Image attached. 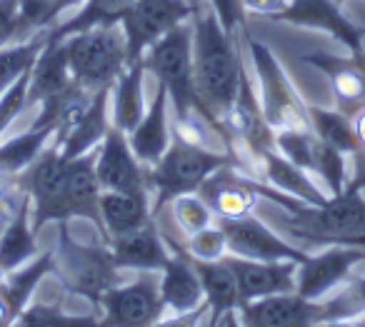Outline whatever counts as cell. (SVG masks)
I'll return each instance as SVG.
<instances>
[{
  "label": "cell",
  "mask_w": 365,
  "mask_h": 327,
  "mask_svg": "<svg viewBox=\"0 0 365 327\" xmlns=\"http://www.w3.org/2000/svg\"><path fill=\"white\" fill-rule=\"evenodd\" d=\"M245 172H250L258 180L273 185L275 190L285 192L290 197H298V200L308 202V205H325L330 195H325L323 190H318L313 180H310V172L298 167L295 162H290L288 157H283L275 150H265L245 167Z\"/></svg>",
  "instance_id": "cell-24"
},
{
  "label": "cell",
  "mask_w": 365,
  "mask_h": 327,
  "mask_svg": "<svg viewBox=\"0 0 365 327\" xmlns=\"http://www.w3.org/2000/svg\"><path fill=\"white\" fill-rule=\"evenodd\" d=\"M170 95L163 85H158L155 98H153L150 108L145 110L143 120L128 133V142H130L135 157L145 167H153L165 150L170 147L173 128H170Z\"/></svg>",
  "instance_id": "cell-25"
},
{
  "label": "cell",
  "mask_w": 365,
  "mask_h": 327,
  "mask_svg": "<svg viewBox=\"0 0 365 327\" xmlns=\"http://www.w3.org/2000/svg\"><path fill=\"white\" fill-rule=\"evenodd\" d=\"M83 3H86V0H56V6H53V26H56L68 11H78Z\"/></svg>",
  "instance_id": "cell-44"
},
{
  "label": "cell",
  "mask_w": 365,
  "mask_h": 327,
  "mask_svg": "<svg viewBox=\"0 0 365 327\" xmlns=\"http://www.w3.org/2000/svg\"><path fill=\"white\" fill-rule=\"evenodd\" d=\"M220 225L228 242V255L248 257V260H298L303 262L308 252L285 242L275 235L263 220L250 212L243 217H228V220H215Z\"/></svg>",
  "instance_id": "cell-15"
},
{
  "label": "cell",
  "mask_w": 365,
  "mask_h": 327,
  "mask_svg": "<svg viewBox=\"0 0 365 327\" xmlns=\"http://www.w3.org/2000/svg\"><path fill=\"white\" fill-rule=\"evenodd\" d=\"M56 130L58 128L51 123H33L21 135L0 140V182L18 180L56 137Z\"/></svg>",
  "instance_id": "cell-29"
},
{
  "label": "cell",
  "mask_w": 365,
  "mask_h": 327,
  "mask_svg": "<svg viewBox=\"0 0 365 327\" xmlns=\"http://www.w3.org/2000/svg\"><path fill=\"white\" fill-rule=\"evenodd\" d=\"M66 167L68 157L63 155L61 145L51 140L46 150L33 160V165L18 177L21 190L31 197V220L36 232H41L48 222L68 220Z\"/></svg>",
  "instance_id": "cell-8"
},
{
  "label": "cell",
  "mask_w": 365,
  "mask_h": 327,
  "mask_svg": "<svg viewBox=\"0 0 365 327\" xmlns=\"http://www.w3.org/2000/svg\"><path fill=\"white\" fill-rule=\"evenodd\" d=\"M193 262L200 275V282H203L205 305L213 312L210 322H213V325H225V322L238 325V317H228V315H235L238 307L243 305L238 280H235L230 265L225 260H215V262L193 260Z\"/></svg>",
  "instance_id": "cell-26"
},
{
  "label": "cell",
  "mask_w": 365,
  "mask_h": 327,
  "mask_svg": "<svg viewBox=\"0 0 365 327\" xmlns=\"http://www.w3.org/2000/svg\"><path fill=\"white\" fill-rule=\"evenodd\" d=\"M0 325H16V317H13L11 307L6 305L3 297H0Z\"/></svg>",
  "instance_id": "cell-46"
},
{
  "label": "cell",
  "mask_w": 365,
  "mask_h": 327,
  "mask_svg": "<svg viewBox=\"0 0 365 327\" xmlns=\"http://www.w3.org/2000/svg\"><path fill=\"white\" fill-rule=\"evenodd\" d=\"M103 325H158L165 320V305L160 297V270H140L130 282H120L101 300Z\"/></svg>",
  "instance_id": "cell-9"
},
{
  "label": "cell",
  "mask_w": 365,
  "mask_h": 327,
  "mask_svg": "<svg viewBox=\"0 0 365 327\" xmlns=\"http://www.w3.org/2000/svg\"><path fill=\"white\" fill-rule=\"evenodd\" d=\"M53 6H56V0H18V11H21V38H18V43L28 41L41 31H51Z\"/></svg>",
  "instance_id": "cell-38"
},
{
  "label": "cell",
  "mask_w": 365,
  "mask_h": 327,
  "mask_svg": "<svg viewBox=\"0 0 365 327\" xmlns=\"http://www.w3.org/2000/svg\"><path fill=\"white\" fill-rule=\"evenodd\" d=\"M145 66L140 61L128 63L125 71L118 76L110 88V123L123 133H130L145 115V98H143Z\"/></svg>",
  "instance_id": "cell-28"
},
{
  "label": "cell",
  "mask_w": 365,
  "mask_h": 327,
  "mask_svg": "<svg viewBox=\"0 0 365 327\" xmlns=\"http://www.w3.org/2000/svg\"><path fill=\"white\" fill-rule=\"evenodd\" d=\"M73 81L88 93L113 88L128 68V46L120 26H96L63 38Z\"/></svg>",
  "instance_id": "cell-5"
},
{
  "label": "cell",
  "mask_w": 365,
  "mask_h": 327,
  "mask_svg": "<svg viewBox=\"0 0 365 327\" xmlns=\"http://www.w3.org/2000/svg\"><path fill=\"white\" fill-rule=\"evenodd\" d=\"M135 0H86L71 18L58 21L56 26L48 31V38L53 41H63V38L73 36V33L88 31L96 26H115L120 18L133 8Z\"/></svg>",
  "instance_id": "cell-32"
},
{
  "label": "cell",
  "mask_w": 365,
  "mask_h": 327,
  "mask_svg": "<svg viewBox=\"0 0 365 327\" xmlns=\"http://www.w3.org/2000/svg\"><path fill=\"white\" fill-rule=\"evenodd\" d=\"M290 235L308 245H333L365 232V197L355 190L330 195L325 205H305L290 212Z\"/></svg>",
  "instance_id": "cell-7"
},
{
  "label": "cell",
  "mask_w": 365,
  "mask_h": 327,
  "mask_svg": "<svg viewBox=\"0 0 365 327\" xmlns=\"http://www.w3.org/2000/svg\"><path fill=\"white\" fill-rule=\"evenodd\" d=\"M148 170L150 167L143 165L133 152L130 142H128V133L110 128L103 142L98 145L96 155V172L103 190L135 192V195L153 197Z\"/></svg>",
  "instance_id": "cell-13"
},
{
  "label": "cell",
  "mask_w": 365,
  "mask_h": 327,
  "mask_svg": "<svg viewBox=\"0 0 365 327\" xmlns=\"http://www.w3.org/2000/svg\"><path fill=\"white\" fill-rule=\"evenodd\" d=\"M245 41H248V56L255 73V88H258L260 108H263V115L268 120V125L275 133L308 130L310 128L308 105L298 95L290 78L285 76L278 58L273 56V51L265 43L255 41L253 36H245Z\"/></svg>",
  "instance_id": "cell-6"
},
{
  "label": "cell",
  "mask_w": 365,
  "mask_h": 327,
  "mask_svg": "<svg viewBox=\"0 0 365 327\" xmlns=\"http://www.w3.org/2000/svg\"><path fill=\"white\" fill-rule=\"evenodd\" d=\"M96 155L98 147L91 152H83L78 157H68L66 167V210L68 220H91L103 237V220H101V195L103 187L98 182L96 172ZM106 240V237H103Z\"/></svg>",
  "instance_id": "cell-22"
},
{
  "label": "cell",
  "mask_w": 365,
  "mask_h": 327,
  "mask_svg": "<svg viewBox=\"0 0 365 327\" xmlns=\"http://www.w3.org/2000/svg\"><path fill=\"white\" fill-rule=\"evenodd\" d=\"M110 128V88H103L73 108L53 140L61 145L66 157H78L83 152L96 150Z\"/></svg>",
  "instance_id": "cell-14"
},
{
  "label": "cell",
  "mask_w": 365,
  "mask_h": 327,
  "mask_svg": "<svg viewBox=\"0 0 365 327\" xmlns=\"http://www.w3.org/2000/svg\"><path fill=\"white\" fill-rule=\"evenodd\" d=\"M365 262V247L358 245H325L323 252L305 255L298 262V287L295 292L305 300H325L338 292L345 282L353 280V272Z\"/></svg>",
  "instance_id": "cell-11"
},
{
  "label": "cell",
  "mask_w": 365,
  "mask_h": 327,
  "mask_svg": "<svg viewBox=\"0 0 365 327\" xmlns=\"http://www.w3.org/2000/svg\"><path fill=\"white\" fill-rule=\"evenodd\" d=\"M108 245H110L113 260L120 270H163L173 255L170 242L160 235L155 217L125 235L113 237Z\"/></svg>",
  "instance_id": "cell-23"
},
{
  "label": "cell",
  "mask_w": 365,
  "mask_h": 327,
  "mask_svg": "<svg viewBox=\"0 0 365 327\" xmlns=\"http://www.w3.org/2000/svg\"><path fill=\"white\" fill-rule=\"evenodd\" d=\"M290 0H243L245 16H258L265 21H273V16H278L280 11L288 8Z\"/></svg>",
  "instance_id": "cell-42"
},
{
  "label": "cell",
  "mask_w": 365,
  "mask_h": 327,
  "mask_svg": "<svg viewBox=\"0 0 365 327\" xmlns=\"http://www.w3.org/2000/svg\"><path fill=\"white\" fill-rule=\"evenodd\" d=\"M273 21L328 33L350 53L365 51V33L340 11L338 0H290L288 8L273 16Z\"/></svg>",
  "instance_id": "cell-16"
},
{
  "label": "cell",
  "mask_w": 365,
  "mask_h": 327,
  "mask_svg": "<svg viewBox=\"0 0 365 327\" xmlns=\"http://www.w3.org/2000/svg\"><path fill=\"white\" fill-rule=\"evenodd\" d=\"M308 115L310 128H313V133L320 140H325L328 145H333L335 150L345 152V155H353L355 150H360L353 118L345 115L343 110H338V108L335 110H323V108L308 105Z\"/></svg>",
  "instance_id": "cell-33"
},
{
  "label": "cell",
  "mask_w": 365,
  "mask_h": 327,
  "mask_svg": "<svg viewBox=\"0 0 365 327\" xmlns=\"http://www.w3.org/2000/svg\"><path fill=\"white\" fill-rule=\"evenodd\" d=\"M101 322V317L93 315H71L66 307L58 305H26V310L18 315L16 325H28V327H61V325H96Z\"/></svg>",
  "instance_id": "cell-36"
},
{
  "label": "cell",
  "mask_w": 365,
  "mask_h": 327,
  "mask_svg": "<svg viewBox=\"0 0 365 327\" xmlns=\"http://www.w3.org/2000/svg\"><path fill=\"white\" fill-rule=\"evenodd\" d=\"M193 71L195 88L205 108V120L225 145V120L238 98L245 63L238 51V33L220 26L213 11L195 6L193 13Z\"/></svg>",
  "instance_id": "cell-1"
},
{
  "label": "cell",
  "mask_w": 365,
  "mask_h": 327,
  "mask_svg": "<svg viewBox=\"0 0 365 327\" xmlns=\"http://www.w3.org/2000/svg\"><path fill=\"white\" fill-rule=\"evenodd\" d=\"M190 3H193V6H203V0H190Z\"/></svg>",
  "instance_id": "cell-48"
},
{
  "label": "cell",
  "mask_w": 365,
  "mask_h": 327,
  "mask_svg": "<svg viewBox=\"0 0 365 327\" xmlns=\"http://www.w3.org/2000/svg\"><path fill=\"white\" fill-rule=\"evenodd\" d=\"M101 220L103 237L110 242L113 237L125 235L135 227L153 220V197L135 195V192L103 190L101 195Z\"/></svg>",
  "instance_id": "cell-27"
},
{
  "label": "cell",
  "mask_w": 365,
  "mask_h": 327,
  "mask_svg": "<svg viewBox=\"0 0 365 327\" xmlns=\"http://www.w3.org/2000/svg\"><path fill=\"white\" fill-rule=\"evenodd\" d=\"M23 197H26V192L21 190L18 180L0 182V235H3V230L8 227L11 217L16 215V210H18V205H21Z\"/></svg>",
  "instance_id": "cell-41"
},
{
  "label": "cell",
  "mask_w": 365,
  "mask_h": 327,
  "mask_svg": "<svg viewBox=\"0 0 365 327\" xmlns=\"http://www.w3.org/2000/svg\"><path fill=\"white\" fill-rule=\"evenodd\" d=\"M182 252L188 257H193V260L215 262L228 255V242H225V235H223V230H220V225L213 222V225L205 227V230L185 237V250Z\"/></svg>",
  "instance_id": "cell-37"
},
{
  "label": "cell",
  "mask_w": 365,
  "mask_h": 327,
  "mask_svg": "<svg viewBox=\"0 0 365 327\" xmlns=\"http://www.w3.org/2000/svg\"><path fill=\"white\" fill-rule=\"evenodd\" d=\"M68 222H61V237L58 247L53 250V272H58L61 282L71 295L91 302L93 307H101L106 292L120 285V267L113 260V252L108 242L101 245H88L71 235Z\"/></svg>",
  "instance_id": "cell-4"
},
{
  "label": "cell",
  "mask_w": 365,
  "mask_h": 327,
  "mask_svg": "<svg viewBox=\"0 0 365 327\" xmlns=\"http://www.w3.org/2000/svg\"><path fill=\"white\" fill-rule=\"evenodd\" d=\"M3 275H6V272H3V270H0V282H3Z\"/></svg>",
  "instance_id": "cell-49"
},
{
  "label": "cell",
  "mask_w": 365,
  "mask_h": 327,
  "mask_svg": "<svg viewBox=\"0 0 365 327\" xmlns=\"http://www.w3.org/2000/svg\"><path fill=\"white\" fill-rule=\"evenodd\" d=\"M223 260L238 280L243 302L295 292L298 287V260H248L238 255H225Z\"/></svg>",
  "instance_id": "cell-19"
},
{
  "label": "cell",
  "mask_w": 365,
  "mask_h": 327,
  "mask_svg": "<svg viewBox=\"0 0 365 327\" xmlns=\"http://www.w3.org/2000/svg\"><path fill=\"white\" fill-rule=\"evenodd\" d=\"M340 245H358V247H365V232H363V235L348 237V240H343Z\"/></svg>",
  "instance_id": "cell-47"
},
{
  "label": "cell",
  "mask_w": 365,
  "mask_h": 327,
  "mask_svg": "<svg viewBox=\"0 0 365 327\" xmlns=\"http://www.w3.org/2000/svg\"><path fill=\"white\" fill-rule=\"evenodd\" d=\"M170 215L175 227L180 230V235L190 237L195 232L205 230L215 222L213 210L208 207V202L198 195V192H185V195H178L173 197L170 202Z\"/></svg>",
  "instance_id": "cell-35"
},
{
  "label": "cell",
  "mask_w": 365,
  "mask_h": 327,
  "mask_svg": "<svg viewBox=\"0 0 365 327\" xmlns=\"http://www.w3.org/2000/svg\"><path fill=\"white\" fill-rule=\"evenodd\" d=\"M235 162L228 150H213L208 145H198L178 133H173L170 147L165 155L148 170L153 190V217L178 195L185 192H198V187L213 175L218 167Z\"/></svg>",
  "instance_id": "cell-3"
},
{
  "label": "cell",
  "mask_w": 365,
  "mask_h": 327,
  "mask_svg": "<svg viewBox=\"0 0 365 327\" xmlns=\"http://www.w3.org/2000/svg\"><path fill=\"white\" fill-rule=\"evenodd\" d=\"M21 38V11L18 0H0V48L18 43Z\"/></svg>",
  "instance_id": "cell-39"
},
{
  "label": "cell",
  "mask_w": 365,
  "mask_h": 327,
  "mask_svg": "<svg viewBox=\"0 0 365 327\" xmlns=\"http://www.w3.org/2000/svg\"><path fill=\"white\" fill-rule=\"evenodd\" d=\"M170 247H173L170 260L160 270V297L165 310L178 315V320L173 322H185L188 315H198L203 310L205 292L198 270H195L193 257H188L185 252H178V247L173 242Z\"/></svg>",
  "instance_id": "cell-20"
},
{
  "label": "cell",
  "mask_w": 365,
  "mask_h": 327,
  "mask_svg": "<svg viewBox=\"0 0 365 327\" xmlns=\"http://www.w3.org/2000/svg\"><path fill=\"white\" fill-rule=\"evenodd\" d=\"M78 88L81 85L73 81L71 66H68L66 43L48 38L31 68L28 108L43 105V103H51V100H63V98L73 95Z\"/></svg>",
  "instance_id": "cell-21"
},
{
  "label": "cell",
  "mask_w": 365,
  "mask_h": 327,
  "mask_svg": "<svg viewBox=\"0 0 365 327\" xmlns=\"http://www.w3.org/2000/svg\"><path fill=\"white\" fill-rule=\"evenodd\" d=\"M198 195L208 202L215 220H228V217L250 215L258 205V177L240 170L235 162L223 165L198 187Z\"/></svg>",
  "instance_id": "cell-17"
},
{
  "label": "cell",
  "mask_w": 365,
  "mask_h": 327,
  "mask_svg": "<svg viewBox=\"0 0 365 327\" xmlns=\"http://www.w3.org/2000/svg\"><path fill=\"white\" fill-rule=\"evenodd\" d=\"M353 128H355V137H358V145L365 150V108L353 115Z\"/></svg>",
  "instance_id": "cell-45"
},
{
  "label": "cell",
  "mask_w": 365,
  "mask_h": 327,
  "mask_svg": "<svg viewBox=\"0 0 365 327\" xmlns=\"http://www.w3.org/2000/svg\"><path fill=\"white\" fill-rule=\"evenodd\" d=\"M53 272V250L38 252L31 262L16 267L13 272H6L3 275V282H0V297L6 300V305L11 307L13 317L18 320L26 305L31 302L36 287L46 280Z\"/></svg>",
  "instance_id": "cell-31"
},
{
  "label": "cell",
  "mask_w": 365,
  "mask_h": 327,
  "mask_svg": "<svg viewBox=\"0 0 365 327\" xmlns=\"http://www.w3.org/2000/svg\"><path fill=\"white\" fill-rule=\"evenodd\" d=\"M38 232L33 230L31 220V197H23L16 215L11 217L8 227L0 235V270L13 272L16 267L31 262L38 255Z\"/></svg>",
  "instance_id": "cell-30"
},
{
  "label": "cell",
  "mask_w": 365,
  "mask_h": 327,
  "mask_svg": "<svg viewBox=\"0 0 365 327\" xmlns=\"http://www.w3.org/2000/svg\"><path fill=\"white\" fill-rule=\"evenodd\" d=\"M48 41V31H41L31 36L28 41L11 43V46L0 48V95L13 88L36 63L38 53L43 51Z\"/></svg>",
  "instance_id": "cell-34"
},
{
  "label": "cell",
  "mask_w": 365,
  "mask_h": 327,
  "mask_svg": "<svg viewBox=\"0 0 365 327\" xmlns=\"http://www.w3.org/2000/svg\"><path fill=\"white\" fill-rule=\"evenodd\" d=\"M300 61L320 71L330 83L335 95V105L345 115L353 118L365 108V51L350 53V56H330V53L315 51L300 56Z\"/></svg>",
  "instance_id": "cell-18"
},
{
  "label": "cell",
  "mask_w": 365,
  "mask_h": 327,
  "mask_svg": "<svg viewBox=\"0 0 365 327\" xmlns=\"http://www.w3.org/2000/svg\"><path fill=\"white\" fill-rule=\"evenodd\" d=\"M210 3V11L218 16L220 26L230 33H238L243 31V23H245V8H243V0H208Z\"/></svg>",
  "instance_id": "cell-40"
},
{
  "label": "cell",
  "mask_w": 365,
  "mask_h": 327,
  "mask_svg": "<svg viewBox=\"0 0 365 327\" xmlns=\"http://www.w3.org/2000/svg\"><path fill=\"white\" fill-rule=\"evenodd\" d=\"M350 157V175H348V185L345 190H355V192H363L365 190V150H355Z\"/></svg>",
  "instance_id": "cell-43"
},
{
  "label": "cell",
  "mask_w": 365,
  "mask_h": 327,
  "mask_svg": "<svg viewBox=\"0 0 365 327\" xmlns=\"http://www.w3.org/2000/svg\"><path fill=\"white\" fill-rule=\"evenodd\" d=\"M338 3H345V0H338Z\"/></svg>",
  "instance_id": "cell-50"
},
{
  "label": "cell",
  "mask_w": 365,
  "mask_h": 327,
  "mask_svg": "<svg viewBox=\"0 0 365 327\" xmlns=\"http://www.w3.org/2000/svg\"><path fill=\"white\" fill-rule=\"evenodd\" d=\"M193 13L195 6L190 0H135L118 23L125 36L128 61H140L143 53L165 33L193 21Z\"/></svg>",
  "instance_id": "cell-10"
},
{
  "label": "cell",
  "mask_w": 365,
  "mask_h": 327,
  "mask_svg": "<svg viewBox=\"0 0 365 327\" xmlns=\"http://www.w3.org/2000/svg\"><path fill=\"white\" fill-rule=\"evenodd\" d=\"M333 312L328 300H305L298 292L260 297L238 307V325L248 327H303L330 325Z\"/></svg>",
  "instance_id": "cell-12"
},
{
  "label": "cell",
  "mask_w": 365,
  "mask_h": 327,
  "mask_svg": "<svg viewBox=\"0 0 365 327\" xmlns=\"http://www.w3.org/2000/svg\"><path fill=\"white\" fill-rule=\"evenodd\" d=\"M143 66L148 73H153L158 85L168 90L175 118H203L205 120V108L195 88L193 71V23H182L165 33L158 43H153L143 53Z\"/></svg>",
  "instance_id": "cell-2"
}]
</instances>
